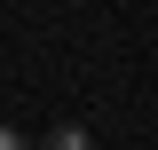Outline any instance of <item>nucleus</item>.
Masks as SVG:
<instances>
[{
    "instance_id": "1",
    "label": "nucleus",
    "mask_w": 158,
    "mask_h": 150,
    "mask_svg": "<svg viewBox=\"0 0 158 150\" xmlns=\"http://www.w3.org/2000/svg\"><path fill=\"white\" fill-rule=\"evenodd\" d=\"M40 150H95V134H87V127H56Z\"/></svg>"
},
{
    "instance_id": "2",
    "label": "nucleus",
    "mask_w": 158,
    "mask_h": 150,
    "mask_svg": "<svg viewBox=\"0 0 158 150\" xmlns=\"http://www.w3.org/2000/svg\"><path fill=\"white\" fill-rule=\"evenodd\" d=\"M0 150H32V142H24V134H16V127H0Z\"/></svg>"
}]
</instances>
